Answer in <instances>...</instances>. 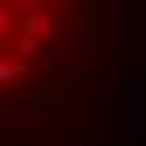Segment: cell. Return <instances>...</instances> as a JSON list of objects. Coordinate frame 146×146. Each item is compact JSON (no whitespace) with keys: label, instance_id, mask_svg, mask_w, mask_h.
I'll return each instance as SVG.
<instances>
[{"label":"cell","instance_id":"obj_1","mask_svg":"<svg viewBox=\"0 0 146 146\" xmlns=\"http://www.w3.org/2000/svg\"><path fill=\"white\" fill-rule=\"evenodd\" d=\"M98 40V0H0V111L53 98Z\"/></svg>","mask_w":146,"mask_h":146}]
</instances>
